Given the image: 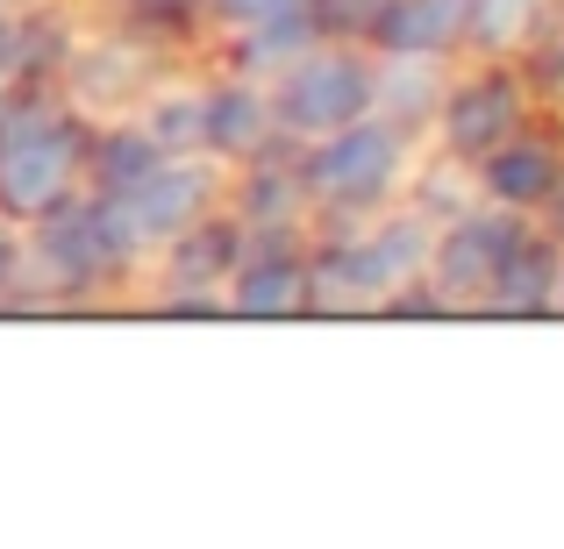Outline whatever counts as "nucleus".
<instances>
[{"label": "nucleus", "mask_w": 564, "mask_h": 549, "mask_svg": "<svg viewBox=\"0 0 564 549\" xmlns=\"http://www.w3.org/2000/svg\"><path fill=\"white\" fill-rule=\"evenodd\" d=\"M465 14L471 0H386L365 51H429V57H451L465 51Z\"/></svg>", "instance_id": "14"}, {"label": "nucleus", "mask_w": 564, "mask_h": 549, "mask_svg": "<svg viewBox=\"0 0 564 549\" xmlns=\"http://www.w3.org/2000/svg\"><path fill=\"white\" fill-rule=\"evenodd\" d=\"M551 272H557V235L529 221L522 243L500 264L494 293H486V307H494V315H551Z\"/></svg>", "instance_id": "15"}, {"label": "nucleus", "mask_w": 564, "mask_h": 549, "mask_svg": "<svg viewBox=\"0 0 564 549\" xmlns=\"http://www.w3.org/2000/svg\"><path fill=\"white\" fill-rule=\"evenodd\" d=\"M200 151L221 165H250L272 151V108H264V79H207L200 94Z\"/></svg>", "instance_id": "10"}, {"label": "nucleus", "mask_w": 564, "mask_h": 549, "mask_svg": "<svg viewBox=\"0 0 564 549\" xmlns=\"http://www.w3.org/2000/svg\"><path fill=\"white\" fill-rule=\"evenodd\" d=\"M14 65V14H0V72Z\"/></svg>", "instance_id": "21"}, {"label": "nucleus", "mask_w": 564, "mask_h": 549, "mask_svg": "<svg viewBox=\"0 0 564 549\" xmlns=\"http://www.w3.org/2000/svg\"><path fill=\"white\" fill-rule=\"evenodd\" d=\"M522 229H529V215L494 207V200H471V207H457V215H443L436 235H429L422 286L436 293L443 307H486V293H494L508 250L522 243Z\"/></svg>", "instance_id": "6"}, {"label": "nucleus", "mask_w": 564, "mask_h": 549, "mask_svg": "<svg viewBox=\"0 0 564 549\" xmlns=\"http://www.w3.org/2000/svg\"><path fill=\"white\" fill-rule=\"evenodd\" d=\"M443 86H451V57H429V51H372V108L386 114V122L429 136Z\"/></svg>", "instance_id": "13"}, {"label": "nucleus", "mask_w": 564, "mask_h": 549, "mask_svg": "<svg viewBox=\"0 0 564 549\" xmlns=\"http://www.w3.org/2000/svg\"><path fill=\"white\" fill-rule=\"evenodd\" d=\"M8 272H14V229L0 221V278H8Z\"/></svg>", "instance_id": "23"}, {"label": "nucleus", "mask_w": 564, "mask_h": 549, "mask_svg": "<svg viewBox=\"0 0 564 549\" xmlns=\"http://www.w3.org/2000/svg\"><path fill=\"white\" fill-rule=\"evenodd\" d=\"M429 235L436 221L414 200H386L358 229H344L322 257H307V286H315V307H386L400 286H414L429 264Z\"/></svg>", "instance_id": "3"}, {"label": "nucleus", "mask_w": 564, "mask_h": 549, "mask_svg": "<svg viewBox=\"0 0 564 549\" xmlns=\"http://www.w3.org/2000/svg\"><path fill=\"white\" fill-rule=\"evenodd\" d=\"M158 51L137 36H79L65 51V79H57V94H65L72 114H100V122H122V114H137V100L158 86Z\"/></svg>", "instance_id": "8"}, {"label": "nucleus", "mask_w": 564, "mask_h": 549, "mask_svg": "<svg viewBox=\"0 0 564 549\" xmlns=\"http://www.w3.org/2000/svg\"><path fill=\"white\" fill-rule=\"evenodd\" d=\"M200 94H207V86H193V79H172V72H158V86L137 100V114H129V122H137V129H143V136H151L165 157H180V151H200Z\"/></svg>", "instance_id": "16"}, {"label": "nucleus", "mask_w": 564, "mask_h": 549, "mask_svg": "<svg viewBox=\"0 0 564 549\" xmlns=\"http://www.w3.org/2000/svg\"><path fill=\"white\" fill-rule=\"evenodd\" d=\"M386 0H307V14H315V36H336V43H365L372 36Z\"/></svg>", "instance_id": "18"}, {"label": "nucleus", "mask_w": 564, "mask_h": 549, "mask_svg": "<svg viewBox=\"0 0 564 549\" xmlns=\"http://www.w3.org/2000/svg\"><path fill=\"white\" fill-rule=\"evenodd\" d=\"M557 172H564V151L551 136H536V129H514L500 151H486L479 165H471V186H479V200H494V207H514V215H536L543 207V193L557 186Z\"/></svg>", "instance_id": "12"}, {"label": "nucleus", "mask_w": 564, "mask_h": 549, "mask_svg": "<svg viewBox=\"0 0 564 549\" xmlns=\"http://www.w3.org/2000/svg\"><path fill=\"white\" fill-rule=\"evenodd\" d=\"M543 14H551V0H471L465 43L479 57H508V51H522V43L543 29Z\"/></svg>", "instance_id": "17"}, {"label": "nucleus", "mask_w": 564, "mask_h": 549, "mask_svg": "<svg viewBox=\"0 0 564 549\" xmlns=\"http://www.w3.org/2000/svg\"><path fill=\"white\" fill-rule=\"evenodd\" d=\"M100 215H108V235L122 243V257H151V250H165L180 229H193L200 215H215L221 200H229V165L207 151H180V157H158L151 172H143L137 186L122 193H94Z\"/></svg>", "instance_id": "4"}, {"label": "nucleus", "mask_w": 564, "mask_h": 549, "mask_svg": "<svg viewBox=\"0 0 564 549\" xmlns=\"http://www.w3.org/2000/svg\"><path fill=\"white\" fill-rule=\"evenodd\" d=\"M264 108H272V136L293 143H315L329 129L358 122V114H372V51L315 36L264 79Z\"/></svg>", "instance_id": "5"}, {"label": "nucleus", "mask_w": 564, "mask_h": 549, "mask_svg": "<svg viewBox=\"0 0 564 549\" xmlns=\"http://www.w3.org/2000/svg\"><path fill=\"white\" fill-rule=\"evenodd\" d=\"M86 193V129L65 100H14L0 108V221L22 229Z\"/></svg>", "instance_id": "1"}, {"label": "nucleus", "mask_w": 564, "mask_h": 549, "mask_svg": "<svg viewBox=\"0 0 564 549\" xmlns=\"http://www.w3.org/2000/svg\"><path fill=\"white\" fill-rule=\"evenodd\" d=\"M221 307L229 315H307L315 307V286H307V257L286 243H264V250H243L221 278Z\"/></svg>", "instance_id": "11"}, {"label": "nucleus", "mask_w": 564, "mask_h": 549, "mask_svg": "<svg viewBox=\"0 0 564 549\" xmlns=\"http://www.w3.org/2000/svg\"><path fill=\"white\" fill-rule=\"evenodd\" d=\"M207 14H215L221 29H236V22H258V14H279V8H301V0H200Z\"/></svg>", "instance_id": "19"}, {"label": "nucleus", "mask_w": 564, "mask_h": 549, "mask_svg": "<svg viewBox=\"0 0 564 549\" xmlns=\"http://www.w3.org/2000/svg\"><path fill=\"white\" fill-rule=\"evenodd\" d=\"M0 108H8V72H0Z\"/></svg>", "instance_id": "25"}, {"label": "nucleus", "mask_w": 564, "mask_h": 549, "mask_svg": "<svg viewBox=\"0 0 564 549\" xmlns=\"http://www.w3.org/2000/svg\"><path fill=\"white\" fill-rule=\"evenodd\" d=\"M551 315H564V243H557V272H551Z\"/></svg>", "instance_id": "22"}, {"label": "nucleus", "mask_w": 564, "mask_h": 549, "mask_svg": "<svg viewBox=\"0 0 564 549\" xmlns=\"http://www.w3.org/2000/svg\"><path fill=\"white\" fill-rule=\"evenodd\" d=\"M137 14H151V22H172V14H193L200 0H129Z\"/></svg>", "instance_id": "20"}, {"label": "nucleus", "mask_w": 564, "mask_h": 549, "mask_svg": "<svg viewBox=\"0 0 564 549\" xmlns=\"http://www.w3.org/2000/svg\"><path fill=\"white\" fill-rule=\"evenodd\" d=\"M22 8H36V0H0V14H22Z\"/></svg>", "instance_id": "24"}, {"label": "nucleus", "mask_w": 564, "mask_h": 549, "mask_svg": "<svg viewBox=\"0 0 564 549\" xmlns=\"http://www.w3.org/2000/svg\"><path fill=\"white\" fill-rule=\"evenodd\" d=\"M243 250H250V229L229 215V200L215 215H200L193 229H180L158 250L165 257V307H221V278Z\"/></svg>", "instance_id": "9"}, {"label": "nucleus", "mask_w": 564, "mask_h": 549, "mask_svg": "<svg viewBox=\"0 0 564 549\" xmlns=\"http://www.w3.org/2000/svg\"><path fill=\"white\" fill-rule=\"evenodd\" d=\"M414 129L386 122V114H358V122L329 129V136L301 143V157H293V186H301L307 207H329V215H372L386 207L393 193H408L414 179Z\"/></svg>", "instance_id": "2"}, {"label": "nucleus", "mask_w": 564, "mask_h": 549, "mask_svg": "<svg viewBox=\"0 0 564 549\" xmlns=\"http://www.w3.org/2000/svg\"><path fill=\"white\" fill-rule=\"evenodd\" d=\"M522 122H529V79H522V72H514V65H471V72H451L429 136H436L443 157L479 165V157L500 151Z\"/></svg>", "instance_id": "7"}]
</instances>
